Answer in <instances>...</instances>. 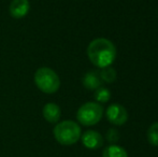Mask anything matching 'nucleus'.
I'll use <instances>...</instances> for the list:
<instances>
[{
    "label": "nucleus",
    "instance_id": "nucleus-3",
    "mask_svg": "<svg viewBox=\"0 0 158 157\" xmlns=\"http://www.w3.org/2000/svg\"><path fill=\"white\" fill-rule=\"evenodd\" d=\"M35 83L44 94H54L60 87L58 74L48 67H41L35 73Z\"/></svg>",
    "mask_w": 158,
    "mask_h": 157
},
{
    "label": "nucleus",
    "instance_id": "nucleus-8",
    "mask_svg": "<svg viewBox=\"0 0 158 157\" xmlns=\"http://www.w3.org/2000/svg\"><path fill=\"white\" fill-rule=\"evenodd\" d=\"M43 118L48 122V123L55 124L59 121L61 115V111L60 108H59L58 105L54 102H48L46 103L45 105L43 107Z\"/></svg>",
    "mask_w": 158,
    "mask_h": 157
},
{
    "label": "nucleus",
    "instance_id": "nucleus-13",
    "mask_svg": "<svg viewBox=\"0 0 158 157\" xmlns=\"http://www.w3.org/2000/svg\"><path fill=\"white\" fill-rule=\"evenodd\" d=\"M111 98V92L106 87H99L96 89L95 99L97 102H106Z\"/></svg>",
    "mask_w": 158,
    "mask_h": 157
},
{
    "label": "nucleus",
    "instance_id": "nucleus-4",
    "mask_svg": "<svg viewBox=\"0 0 158 157\" xmlns=\"http://www.w3.org/2000/svg\"><path fill=\"white\" fill-rule=\"evenodd\" d=\"M103 108L98 102H86L80 107L77 112V119L83 126H94L101 121Z\"/></svg>",
    "mask_w": 158,
    "mask_h": 157
},
{
    "label": "nucleus",
    "instance_id": "nucleus-10",
    "mask_svg": "<svg viewBox=\"0 0 158 157\" xmlns=\"http://www.w3.org/2000/svg\"><path fill=\"white\" fill-rule=\"evenodd\" d=\"M102 157H128V153L124 147L116 144H112L103 150Z\"/></svg>",
    "mask_w": 158,
    "mask_h": 157
},
{
    "label": "nucleus",
    "instance_id": "nucleus-9",
    "mask_svg": "<svg viewBox=\"0 0 158 157\" xmlns=\"http://www.w3.org/2000/svg\"><path fill=\"white\" fill-rule=\"evenodd\" d=\"M101 84L102 81L100 79V76L96 72H88L83 78V85L87 89H97V88L101 87Z\"/></svg>",
    "mask_w": 158,
    "mask_h": 157
},
{
    "label": "nucleus",
    "instance_id": "nucleus-11",
    "mask_svg": "<svg viewBox=\"0 0 158 157\" xmlns=\"http://www.w3.org/2000/svg\"><path fill=\"white\" fill-rule=\"evenodd\" d=\"M99 76L101 81L106 82V83H112L116 80V71L111 67H106L102 68Z\"/></svg>",
    "mask_w": 158,
    "mask_h": 157
},
{
    "label": "nucleus",
    "instance_id": "nucleus-5",
    "mask_svg": "<svg viewBox=\"0 0 158 157\" xmlns=\"http://www.w3.org/2000/svg\"><path fill=\"white\" fill-rule=\"evenodd\" d=\"M106 116L111 124L116 126H122L128 119V112L123 105L113 103V105H109V108L106 109Z\"/></svg>",
    "mask_w": 158,
    "mask_h": 157
},
{
    "label": "nucleus",
    "instance_id": "nucleus-12",
    "mask_svg": "<svg viewBox=\"0 0 158 157\" xmlns=\"http://www.w3.org/2000/svg\"><path fill=\"white\" fill-rule=\"evenodd\" d=\"M148 140L150 144L158 147V122L150 126L148 130Z\"/></svg>",
    "mask_w": 158,
    "mask_h": 157
},
{
    "label": "nucleus",
    "instance_id": "nucleus-6",
    "mask_svg": "<svg viewBox=\"0 0 158 157\" xmlns=\"http://www.w3.org/2000/svg\"><path fill=\"white\" fill-rule=\"evenodd\" d=\"M83 145L88 150H97L103 145V137L95 130H87L81 134Z\"/></svg>",
    "mask_w": 158,
    "mask_h": 157
},
{
    "label": "nucleus",
    "instance_id": "nucleus-2",
    "mask_svg": "<svg viewBox=\"0 0 158 157\" xmlns=\"http://www.w3.org/2000/svg\"><path fill=\"white\" fill-rule=\"evenodd\" d=\"M53 134L61 145H72L81 139V127L73 121H63L55 126Z\"/></svg>",
    "mask_w": 158,
    "mask_h": 157
},
{
    "label": "nucleus",
    "instance_id": "nucleus-14",
    "mask_svg": "<svg viewBox=\"0 0 158 157\" xmlns=\"http://www.w3.org/2000/svg\"><path fill=\"white\" fill-rule=\"evenodd\" d=\"M106 139H108V141H110V142H112V143L116 142V141L119 139L118 131H117L116 129H114V128L109 129L108 132H106Z\"/></svg>",
    "mask_w": 158,
    "mask_h": 157
},
{
    "label": "nucleus",
    "instance_id": "nucleus-1",
    "mask_svg": "<svg viewBox=\"0 0 158 157\" xmlns=\"http://www.w3.org/2000/svg\"><path fill=\"white\" fill-rule=\"evenodd\" d=\"M87 56L96 67L101 69L110 67L116 57V48L110 40L97 38L88 44Z\"/></svg>",
    "mask_w": 158,
    "mask_h": 157
},
{
    "label": "nucleus",
    "instance_id": "nucleus-7",
    "mask_svg": "<svg viewBox=\"0 0 158 157\" xmlns=\"http://www.w3.org/2000/svg\"><path fill=\"white\" fill-rule=\"evenodd\" d=\"M30 10L29 0H12L10 3V14L14 19H23Z\"/></svg>",
    "mask_w": 158,
    "mask_h": 157
}]
</instances>
